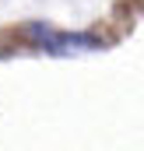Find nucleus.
<instances>
[{
	"mask_svg": "<svg viewBox=\"0 0 144 151\" xmlns=\"http://www.w3.org/2000/svg\"><path fill=\"white\" fill-rule=\"evenodd\" d=\"M32 39L39 42V49H46L49 56H74V53L102 49V42L95 35H84V32H56V28H46V25L32 28Z\"/></svg>",
	"mask_w": 144,
	"mask_h": 151,
	"instance_id": "f257e3e1",
	"label": "nucleus"
}]
</instances>
